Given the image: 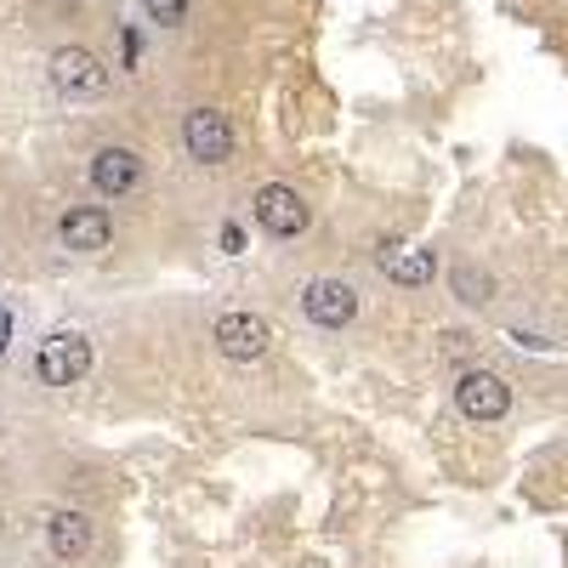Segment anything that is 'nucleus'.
Segmentation results:
<instances>
[{"label":"nucleus","instance_id":"nucleus-1","mask_svg":"<svg viewBox=\"0 0 568 568\" xmlns=\"http://www.w3.org/2000/svg\"><path fill=\"white\" fill-rule=\"evenodd\" d=\"M35 370H41L46 387H75V381H86V370H91V342L80 336V330H52V336L41 342V353H35Z\"/></svg>","mask_w":568,"mask_h":568},{"label":"nucleus","instance_id":"nucleus-2","mask_svg":"<svg viewBox=\"0 0 568 568\" xmlns=\"http://www.w3.org/2000/svg\"><path fill=\"white\" fill-rule=\"evenodd\" d=\"M46 75L63 97H103L109 91V69H103V57L86 52V46H57L52 63H46Z\"/></svg>","mask_w":568,"mask_h":568},{"label":"nucleus","instance_id":"nucleus-3","mask_svg":"<svg viewBox=\"0 0 568 568\" xmlns=\"http://www.w3.org/2000/svg\"><path fill=\"white\" fill-rule=\"evenodd\" d=\"M211 342L233 364H256V358H267V347H274V330H267V319H256V313H222Z\"/></svg>","mask_w":568,"mask_h":568},{"label":"nucleus","instance_id":"nucleus-4","mask_svg":"<svg viewBox=\"0 0 568 568\" xmlns=\"http://www.w3.org/2000/svg\"><path fill=\"white\" fill-rule=\"evenodd\" d=\"M455 404H460L466 421H500L512 410V387L500 381L494 370H466L455 381Z\"/></svg>","mask_w":568,"mask_h":568},{"label":"nucleus","instance_id":"nucleus-5","mask_svg":"<svg viewBox=\"0 0 568 568\" xmlns=\"http://www.w3.org/2000/svg\"><path fill=\"white\" fill-rule=\"evenodd\" d=\"M256 222L261 233H274V240H296V233H308V205H302V193L285 188V182H267L256 193Z\"/></svg>","mask_w":568,"mask_h":568},{"label":"nucleus","instance_id":"nucleus-6","mask_svg":"<svg viewBox=\"0 0 568 568\" xmlns=\"http://www.w3.org/2000/svg\"><path fill=\"white\" fill-rule=\"evenodd\" d=\"M182 143H188V159L222 165V159L233 154V125H227V114H216V109H193V114L182 120Z\"/></svg>","mask_w":568,"mask_h":568},{"label":"nucleus","instance_id":"nucleus-7","mask_svg":"<svg viewBox=\"0 0 568 568\" xmlns=\"http://www.w3.org/2000/svg\"><path fill=\"white\" fill-rule=\"evenodd\" d=\"M302 313H308L313 324H324V330H342V324L358 319V290H353L347 279H313V285L302 290Z\"/></svg>","mask_w":568,"mask_h":568},{"label":"nucleus","instance_id":"nucleus-8","mask_svg":"<svg viewBox=\"0 0 568 568\" xmlns=\"http://www.w3.org/2000/svg\"><path fill=\"white\" fill-rule=\"evenodd\" d=\"M91 188L103 199H125L143 188V159L131 148H97L91 154Z\"/></svg>","mask_w":568,"mask_h":568},{"label":"nucleus","instance_id":"nucleus-9","mask_svg":"<svg viewBox=\"0 0 568 568\" xmlns=\"http://www.w3.org/2000/svg\"><path fill=\"white\" fill-rule=\"evenodd\" d=\"M57 233H63V245H69V250L97 256V250H109V240H114V216L103 205H75L69 216L57 222Z\"/></svg>","mask_w":568,"mask_h":568},{"label":"nucleus","instance_id":"nucleus-10","mask_svg":"<svg viewBox=\"0 0 568 568\" xmlns=\"http://www.w3.org/2000/svg\"><path fill=\"white\" fill-rule=\"evenodd\" d=\"M46 546H52V557H80L91 546V517L86 512H52L46 517Z\"/></svg>","mask_w":568,"mask_h":568},{"label":"nucleus","instance_id":"nucleus-11","mask_svg":"<svg viewBox=\"0 0 568 568\" xmlns=\"http://www.w3.org/2000/svg\"><path fill=\"white\" fill-rule=\"evenodd\" d=\"M381 267H387L392 285L415 290V285H432V274H438V256H432V250H404V256H392V261H381Z\"/></svg>","mask_w":568,"mask_h":568},{"label":"nucleus","instance_id":"nucleus-12","mask_svg":"<svg viewBox=\"0 0 568 568\" xmlns=\"http://www.w3.org/2000/svg\"><path fill=\"white\" fill-rule=\"evenodd\" d=\"M449 285H455V296H460V302H472V308H483L489 296H494V279H489V274H478V267H455V274H449Z\"/></svg>","mask_w":568,"mask_h":568},{"label":"nucleus","instance_id":"nucleus-13","mask_svg":"<svg viewBox=\"0 0 568 568\" xmlns=\"http://www.w3.org/2000/svg\"><path fill=\"white\" fill-rule=\"evenodd\" d=\"M143 12H148V23H159V29H177V23L188 18V0H143Z\"/></svg>","mask_w":568,"mask_h":568},{"label":"nucleus","instance_id":"nucleus-14","mask_svg":"<svg viewBox=\"0 0 568 568\" xmlns=\"http://www.w3.org/2000/svg\"><path fill=\"white\" fill-rule=\"evenodd\" d=\"M222 250L240 256V250H245V233H240V227H222Z\"/></svg>","mask_w":568,"mask_h":568},{"label":"nucleus","instance_id":"nucleus-15","mask_svg":"<svg viewBox=\"0 0 568 568\" xmlns=\"http://www.w3.org/2000/svg\"><path fill=\"white\" fill-rule=\"evenodd\" d=\"M0 353H7V313H0Z\"/></svg>","mask_w":568,"mask_h":568},{"label":"nucleus","instance_id":"nucleus-16","mask_svg":"<svg viewBox=\"0 0 568 568\" xmlns=\"http://www.w3.org/2000/svg\"><path fill=\"white\" fill-rule=\"evenodd\" d=\"M69 7H75V0H69Z\"/></svg>","mask_w":568,"mask_h":568}]
</instances>
